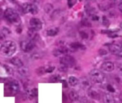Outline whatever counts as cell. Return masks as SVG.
I'll use <instances>...</instances> for the list:
<instances>
[{"label":"cell","mask_w":122,"mask_h":103,"mask_svg":"<svg viewBox=\"0 0 122 103\" xmlns=\"http://www.w3.org/2000/svg\"><path fill=\"white\" fill-rule=\"evenodd\" d=\"M36 72L39 75H42L43 74H44L46 72V67H39L38 68V70H36Z\"/></svg>","instance_id":"cell-27"},{"label":"cell","mask_w":122,"mask_h":103,"mask_svg":"<svg viewBox=\"0 0 122 103\" xmlns=\"http://www.w3.org/2000/svg\"><path fill=\"white\" fill-rule=\"evenodd\" d=\"M3 67H4V70H5L6 72L9 75H12V74H13V70H12V68H11V67H10L9 66L6 65H3Z\"/></svg>","instance_id":"cell-24"},{"label":"cell","mask_w":122,"mask_h":103,"mask_svg":"<svg viewBox=\"0 0 122 103\" xmlns=\"http://www.w3.org/2000/svg\"><path fill=\"white\" fill-rule=\"evenodd\" d=\"M6 87L11 94L14 95V94H16L19 92V84L16 80H11V81H9V82L6 83Z\"/></svg>","instance_id":"cell-6"},{"label":"cell","mask_w":122,"mask_h":103,"mask_svg":"<svg viewBox=\"0 0 122 103\" xmlns=\"http://www.w3.org/2000/svg\"><path fill=\"white\" fill-rule=\"evenodd\" d=\"M110 4L109 2H102L99 4V7L102 11H107L110 8Z\"/></svg>","instance_id":"cell-20"},{"label":"cell","mask_w":122,"mask_h":103,"mask_svg":"<svg viewBox=\"0 0 122 103\" xmlns=\"http://www.w3.org/2000/svg\"><path fill=\"white\" fill-rule=\"evenodd\" d=\"M61 82H62V84H63V87H68V84H67V82H66V80H61Z\"/></svg>","instance_id":"cell-37"},{"label":"cell","mask_w":122,"mask_h":103,"mask_svg":"<svg viewBox=\"0 0 122 103\" xmlns=\"http://www.w3.org/2000/svg\"><path fill=\"white\" fill-rule=\"evenodd\" d=\"M121 47H122V44H121Z\"/></svg>","instance_id":"cell-39"},{"label":"cell","mask_w":122,"mask_h":103,"mask_svg":"<svg viewBox=\"0 0 122 103\" xmlns=\"http://www.w3.org/2000/svg\"><path fill=\"white\" fill-rule=\"evenodd\" d=\"M81 80H81V87H83L84 88H87V89L91 87V85H90L89 80H87L86 77H83Z\"/></svg>","instance_id":"cell-22"},{"label":"cell","mask_w":122,"mask_h":103,"mask_svg":"<svg viewBox=\"0 0 122 103\" xmlns=\"http://www.w3.org/2000/svg\"><path fill=\"white\" fill-rule=\"evenodd\" d=\"M35 47V44L33 41L25 40L21 43V48L24 52H30Z\"/></svg>","instance_id":"cell-8"},{"label":"cell","mask_w":122,"mask_h":103,"mask_svg":"<svg viewBox=\"0 0 122 103\" xmlns=\"http://www.w3.org/2000/svg\"><path fill=\"white\" fill-rule=\"evenodd\" d=\"M69 52H70V49L68 47H66L65 46H61L59 48L54 50L53 54L55 57H58V56H60L62 54H66L69 53Z\"/></svg>","instance_id":"cell-10"},{"label":"cell","mask_w":122,"mask_h":103,"mask_svg":"<svg viewBox=\"0 0 122 103\" xmlns=\"http://www.w3.org/2000/svg\"><path fill=\"white\" fill-rule=\"evenodd\" d=\"M101 69L107 72H111L114 70V64L112 62L110 61H107L104 62L102 66H101Z\"/></svg>","instance_id":"cell-11"},{"label":"cell","mask_w":122,"mask_h":103,"mask_svg":"<svg viewBox=\"0 0 122 103\" xmlns=\"http://www.w3.org/2000/svg\"><path fill=\"white\" fill-rule=\"evenodd\" d=\"M44 11L46 13V14H50L51 12H53V10H54V6L51 4L50 3H47L44 5Z\"/></svg>","instance_id":"cell-21"},{"label":"cell","mask_w":122,"mask_h":103,"mask_svg":"<svg viewBox=\"0 0 122 103\" xmlns=\"http://www.w3.org/2000/svg\"><path fill=\"white\" fill-rule=\"evenodd\" d=\"M68 82H69V84L71 87H76V86H77V85L79 84V79H77L76 77L71 76V77H69Z\"/></svg>","instance_id":"cell-15"},{"label":"cell","mask_w":122,"mask_h":103,"mask_svg":"<svg viewBox=\"0 0 122 103\" xmlns=\"http://www.w3.org/2000/svg\"><path fill=\"white\" fill-rule=\"evenodd\" d=\"M102 23L105 27H109V20L108 19V18L105 16H102Z\"/></svg>","instance_id":"cell-26"},{"label":"cell","mask_w":122,"mask_h":103,"mask_svg":"<svg viewBox=\"0 0 122 103\" xmlns=\"http://www.w3.org/2000/svg\"><path fill=\"white\" fill-rule=\"evenodd\" d=\"M18 72L19 73V75L22 77H27L29 75V68L23 66L20 68H19L18 70Z\"/></svg>","instance_id":"cell-16"},{"label":"cell","mask_w":122,"mask_h":103,"mask_svg":"<svg viewBox=\"0 0 122 103\" xmlns=\"http://www.w3.org/2000/svg\"><path fill=\"white\" fill-rule=\"evenodd\" d=\"M88 95L89 96V98L97 100H99L101 98L99 91L94 87H91L88 89Z\"/></svg>","instance_id":"cell-9"},{"label":"cell","mask_w":122,"mask_h":103,"mask_svg":"<svg viewBox=\"0 0 122 103\" xmlns=\"http://www.w3.org/2000/svg\"><path fill=\"white\" fill-rule=\"evenodd\" d=\"M22 9L24 13H29L31 14H36L38 13V7L36 5L31 3H25L22 5Z\"/></svg>","instance_id":"cell-5"},{"label":"cell","mask_w":122,"mask_h":103,"mask_svg":"<svg viewBox=\"0 0 122 103\" xmlns=\"http://www.w3.org/2000/svg\"><path fill=\"white\" fill-rule=\"evenodd\" d=\"M29 92V96L30 98H35L38 95V89L37 88H33Z\"/></svg>","instance_id":"cell-23"},{"label":"cell","mask_w":122,"mask_h":103,"mask_svg":"<svg viewBox=\"0 0 122 103\" xmlns=\"http://www.w3.org/2000/svg\"><path fill=\"white\" fill-rule=\"evenodd\" d=\"M120 28L122 29V22L120 23Z\"/></svg>","instance_id":"cell-38"},{"label":"cell","mask_w":122,"mask_h":103,"mask_svg":"<svg viewBox=\"0 0 122 103\" xmlns=\"http://www.w3.org/2000/svg\"><path fill=\"white\" fill-rule=\"evenodd\" d=\"M59 29L58 27H51L47 29L46 34L49 37H54V36L57 35V34L59 33Z\"/></svg>","instance_id":"cell-14"},{"label":"cell","mask_w":122,"mask_h":103,"mask_svg":"<svg viewBox=\"0 0 122 103\" xmlns=\"http://www.w3.org/2000/svg\"><path fill=\"white\" fill-rule=\"evenodd\" d=\"M76 3V1H72V0L68 1V6H69V7H72Z\"/></svg>","instance_id":"cell-34"},{"label":"cell","mask_w":122,"mask_h":103,"mask_svg":"<svg viewBox=\"0 0 122 103\" xmlns=\"http://www.w3.org/2000/svg\"><path fill=\"white\" fill-rule=\"evenodd\" d=\"M5 37H6V36L1 32V31L0 32V44L1 43H4V39H5Z\"/></svg>","instance_id":"cell-33"},{"label":"cell","mask_w":122,"mask_h":103,"mask_svg":"<svg viewBox=\"0 0 122 103\" xmlns=\"http://www.w3.org/2000/svg\"><path fill=\"white\" fill-rule=\"evenodd\" d=\"M1 32H2L5 36L9 35V34H11V31H10L7 27H3V29H2V30H1Z\"/></svg>","instance_id":"cell-28"},{"label":"cell","mask_w":122,"mask_h":103,"mask_svg":"<svg viewBox=\"0 0 122 103\" xmlns=\"http://www.w3.org/2000/svg\"><path fill=\"white\" fill-rule=\"evenodd\" d=\"M69 98L72 101H78L79 99V93L76 91V90H71L69 92Z\"/></svg>","instance_id":"cell-17"},{"label":"cell","mask_w":122,"mask_h":103,"mask_svg":"<svg viewBox=\"0 0 122 103\" xmlns=\"http://www.w3.org/2000/svg\"><path fill=\"white\" fill-rule=\"evenodd\" d=\"M107 90H108L109 92H115V89L113 87V86H112V85H108L107 86Z\"/></svg>","instance_id":"cell-31"},{"label":"cell","mask_w":122,"mask_h":103,"mask_svg":"<svg viewBox=\"0 0 122 103\" xmlns=\"http://www.w3.org/2000/svg\"><path fill=\"white\" fill-rule=\"evenodd\" d=\"M117 70H118V72H119V73L122 75V65H119L118 66H117Z\"/></svg>","instance_id":"cell-36"},{"label":"cell","mask_w":122,"mask_h":103,"mask_svg":"<svg viewBox=\"0 0 122 103\" xmlns=\"http://www.w3.org/2000/svg\"><path fill=\"white\" fill-rule=\"evenodd\" d=\"M60 63L62 66L66 68L73 67L76 65V60L72 56L64 55L60 58Z\"/></svg>","instance_id":"cell-4"},{"label":"cell","mask_w":122,"mask_h":103,"mask_svg":"<svg viewBox=\"0 0 122 103\" xmlns=\"http://www.w3.org/2000/svg\"><path fill=\"white\" fill-rule=\"evenodd\" d=\"M104 103H116L115 99L110 94H105L104 95Z\"/></svg>","instance_id":"cell-18"},{"label":"cell","mask_w":122,"mask_h":103,"mask_svg":"<svg viewBox=\"0 0 122 103\" xmlns=\"http://www.w3.org/2000/svg\"><path fill=\"white\" fill-rule=\"evenodd\" d=\"M89 75L92 81L95 84H102L105 82V76L99 70L94 69L90 71Z\"/></svg>","instance_id":"cell-3"},{"label":"cell","mask_w":122,"mask_h":103,"mask_svg":"<svg viewBox=\"0 0 122 103\" xmlns=\"http://www.w3.org/2000/svg\"><path fill=\"white\" fill-rule=\"evenodd\" d=\"M82 24H83L84 25H85V26H89V27H90V26H91L90 22H89L88 20H86V19L83 20V21H82Z\"/></svg>","instance_id":"cell-35"},{"label":"cell","mask_w":122,"mask_h":103,"mask_svg":"<svg viewBox=\"0 0 122 103\" xmlns=\"http://www.w3.org/2000/svg\"><path fill=\"white\" fill-rule=\"evenodd\" d=\"M70 47L72 49H74V50L85 49L84 46L82 44L79 43V42H72V43H71L70 44Z\"/></svg>","instance_id":"cell-19"},{"label":"cell","mask_w":122,"mask_h":103,"mask_svg":"<svg viewBox=\"0 0 122 103\" xmlns=\"http://www.w3.org/2000/svg\"><path fill=\"white\" fill-rule=\"evenodd\" d=\"M109 50L111 53L118 55L121 54L122 52V49L121 46H119L117 44H112L109 46Z\"/></svg>","instance_id":"cell-12"},{"label":"cell","mask_w":122,"mask_h":103,"mask_svg":"<svg viewBox=\"0 0 122 103\" xmlns=\"http://www.w3.org/2000/svg\"><path fill=\"white\" fill-rule=\"evenodd\" d=\"M4 18L6 20L12 24L19 25L21 23V19L19 14L12 8H7L4 11Z\"/></svg>","instance_id":"cell-2"},{"label":"cell","mask_w":122,"mask_h":103,"mask_svg":"<svg viewBox=\"0 0 122 103\" xmlns=\"http://www.w3.org/2000/svg\"><path fill=\"white\" fill-rule=\"evenodd\" d=\"M10 62L11 65H14L15 67H17L19 68L21 67L24 66V64H23V62L21 61V59H19V57H13L11 60H10Z\"/></svg>","instance_id":"cell-13"},{"label":"cell","mask_w":122,"mask_h":103,"mask_svg":"<svg viewBox=\"0 0 122 103\" xmlns=\"http://www.w3.org/2000/svg\"><path fill=\"white\" fill-rule=\"evenodd\" d=\"M55 67H48L46 68V73H51L54 70Z\"/></svg>","instance_id":"cell-32"},{"label":"cell","mask_w":122,"mask_h":103,"mask_svg":"<svg viewBox=\"0 0 122 103\" xmlns=\"http://www.w3.org/2000/svg\"><path fill=\"white\" fill-rule=\"evenodd\" d=\"M90 16H91V19H92V20H94V21H98V20L99 19V16L96 13L91 14Z\"/></svg>","instance_id":"cell-30"},{"label":"cell","mask_w":122,"mask_h":103,"mask_svg":"<svg viewBox=\"0 0 122 103\" xmlns=\"http://www.w3.org/2000/svg\"><path fill=\"white\" fill-rule=\"evenodd\" d=\"M79 34H80V37L84 39H86L89 38V34L85 31H81Z\"/></svg>","instance_id":"cell-25"},{"label":"cell","mask_w":122,"mask_h":103,"mask_svg":"<svg viewBox=\"0 0 122 103\" xmlns=\"http://www.w3.org/2000/svg\"><path fill=\"white\" fill-rule=\"evenodd\" d=\"M29 24L31 27L30 29L35 32L39 31V30L41 29V28H42V22L38 18H35V17L31 18L29 20Z\"/></svg>","instance_id":"cell-7"},{"label":"cell","mask_w":122,"mask_h":103,"mask_svg":"<svg viewBox=\"0 0 122 103\" xmlns=\"http://www.w3.org/2000/svg\"><path fill=\"white\" fill-rule=\"evenodd\" d=\"M60 76L59 75H54L51 77V82H59L60 81Z\"/></svg>","instance_id":"cell-29"},{"label":"cell","mask_w":122,"mask_h":103,"mask_svg":"<svg viewBox=\"0 0 122 103\" xmlns=\"http://www.w3.org/2000/svg\"><path fill=\"white\" fill-rule=\"evenodd\" d=\"M16 51V44L13 41H6L0 47V53L4 56L10 57L14 54Z\"/></svg>","instance_id":"cell-1"}]
</instances>
